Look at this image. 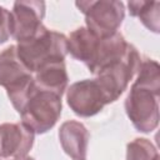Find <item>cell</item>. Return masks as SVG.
<instances>
[{
	"label": "cell",
	"mask_w": 160,
	"mask_h": 160,
	"mask_svg": "<svg viewBox=\"0 0 160 160\" xmlns=\"http://www.w3.org/2000/svg\"><path fill=\"white\" fill-rule=\"evenodd\" d=\"M126 160H159V152L150 140L138 138L128 144Z\"/></svg>",
	"instance_id": "15"
},
{
	"label": "cell",
	"mask_w": 160,
	"mask_h": 160,
	"mask_svg": "<svg viewBox=\"0 0 160 160\" xmlns=\"http://www.w3.org/2000/svg\"><path fill=\"white\" fill-rule=\"evenodd\" d=\"M10 160H35V159L26 155V156H22V158H12V159H10Z\"/></svg>",
	"instance_id": "17"
},
{
	"label": "cell",
	"mask_w": 160,
	"mask_h": 160,
	"mask_svg": "<svg viewBox=\"0 0 160 160\" xmlns=\"http://www.w3.org/2000/svg\"><path fill=\"white\" fill-rule=\"evenodd\" d=\"M59 140L65 154L72 160H86L90 134L82 122L76 120L62 122L59 129Z\"/></svg>",
	"instance_id": "10"
},
{
	"label": "cell",
	"mask_w": 160,
	"mask_h": 160,
	"mask_svg": "<svg viewBox=\"0 0 160 160\" xmlns=\"http://www.w3.org/2000/svg\"><path fill=\"white\" fill-rule=\"evenodd\" d=\"M75 5L85 15L86 29L96 38L116 34L125 16L124 4L116 0L76 1Z\"/></svg>",
	"instance_id": "5"
},
{
	"label": "cell",
	"mask_w": 160,
	"mask_h": 160,
	"mask_svg": "<svg viewBox=\"0 0 160 160\" xmlns=\"http://www.w3.org/2000/svg\"><path fill=\"white\" fill-rule=\"evenodd\" d=\"M98 40L99 38L92 35L86 28H78L68 38V52L89 68L96 50Z\"/></svg>",
	"instance_id": "13"
},
{
	"label": "cell",
	"mask_w": 160,
	"mask_h": 160,
	"mask_svg": "<svg viewBox=\"0 0 160 160\" xmlns=\"http://www.w3.org/2000/svg\"><path fill=\"white\" fill-rule=\"evenodd\" d=\"M35 132L21 122H4L0 125V158H22L31 150Z\"/></svg>",
	"instance_id": "9"
},
{
	"label": "cell",
	"mask_w": 160,
	"mask_h": 160,
	"mask_svg": "<svg viewBox=\"0 0 160 160\" xmlns=\"http://www.w3.org/2000/svg\"><path fill=\"white\" fill-rule=\"evenodd\" d=\"M128 45L129 42H126L120 32H116L108 38H99L92 61L88 68L89 71L95 75L102 68L110 65L111 62L121 60L126 54Z\"/></svg>",
	"instance_id": "11"
},
{
	"label": "cell",
	"mask_w": 160,
	"mask_h": 160,
	"mask_svg": "<svg viewBox=\"0 0 160 160\" xmlns=\"http://www.w3.org/2000/svg\"><path fill=\"white\" fill-rule=\"evenodd\" d=\"M129 12L138 18L149 30L158 34L160 29V2L159 1H129Z\"/></svg>",
	"instance_id": "14"
},
{
	"label": "cell",
	"mask_w": 160,
	"mask_h": 160,
	"mask_svg": "<svg viewBox=\"0 0 160 160\" xmlns=\"http://www.w3.org/2000/svg\"><path fill=\"white\" fill-rule=\"evenodd\" d=\"M0 85L6 89L12 106L20 114L36 85L32 72L18 56L16 45L8 46L0 54Z\"/></svg>",
	"instance_id": "2"
},
{
	"label": "cell",
	"mask_w": 160,
	"mask_h": 160,
	"mask_svg": "<svg viewBox=\"0 0 160 160\" xmlns=\"http://www.w3.org/2000/svg\"><path fill=\"white\" fill-rule=\"evenodd\" d=\"M45 16V2L38 0H20L15 1L10 11V35L18 41L22 42L35 36L44 26L42 19Z\"/></svg>",
	"instance_id": "7"
},
{
	"label": "cell",
	"mask_w": 160,
	"mask_h": 160,
	"mask_svg": "<svg viewBox=\"0 0 160 160\" xmlns=\"http://www.w3.org/2000/svg\"><path fill=\"white\" fill-rule=\"evenodd\" d=\"M16 51L24 65L31 72H35L48 61L65 59L68 55V38L61 32L42 26L31 39L18 42Z\"/></svg>",
	"instance_id": "3"
},
{
	"label": "cell",
	"mask_w": 160,
	"mask_h": 160,
	"mask_svg": "<svg viewBox=\"0 0 160 160\" xmlns=\"http://www.w3.org/2000/svg\"><path fill=\"white\" fill-rule=\"evenodd\" d=\"M61 96L35 88L20 111L22 122L35 134H45L61 115Z\"/></svg>",
	"instance_id": "4"
},
{
	"label": "cell",
	"mask_w": 160,
	"mask_h": 160,
	"mask_svg": "<svg viewBox=\"0 0 160 160\" xmlns=\"http://www.w3.org/2000/svg\"><path fill=\"white\" fill-rule=\"evenodd\" d=\"M66 101L70 109L81 118L96 115L108 104L96 79H84L71 84L66 89Z\"/></svg>",
	"instance_id": "8"
},
{
	"label": "cell",
	"mask_w": 160,
	"mask_h": 160,
	"mask_svg": "<svg viewBox=\"0 0 160 160\" xmlns=\"http://www.w3.org/2000/svg\"><path fill=\"white\" fill-rule=\"evenodd\" d=\"M141 64V56L136 48L131 44L128 45L125 56L121 60L111 62L95 74V79L101 86L108 104L114 102L126 90L129 82L136 75Z\"/></svg>",
	"instance_id": "6"
},
{
	"label": "cell",
	"mask_w": 160,
	"mask_h": 160,
	"mask_svg": "<svg viewBox=\"0 0 160 160\" xmlns=\"http://www.w3.org/2000/svg\"><path fill=\"white\" fill-rule=\"evenodd\" d=\"M160 70L145 64L138 74L125 100V111L134 128L140 132H151L159 124Z\"/></svg>",
	"instance_id": "1"
},
{
	"label": "cell",
	"mask_w": 160,
	"mask_h": 160,
	"mask_svg": "<svg viewBox=\"0 0 160 160\" xmlns=\"http://www.w3.org/2000/svg\"><path fill=\"white\" fill-rule=\"evenodd\" d=\"M9 22H10V11L0 6V44L8 41V39L10 38Z\"/></svg>",
	"instance_id": "16"
},
{
	"label": "cell",
	"mask_w": 160,
	"mask_h": 160,
	"mask_svg": "<svg viewBox=\"0 0 160 160\" xmlns=\"http://www.w3.org/2000/svg\"><path fill=\"white\" fill-rule=\"evenodd\" d=\"M34 74L35 85L41 90H46L62 96L68 89L69 76L64 60L48 61L42 64Z\"/></svg>",
	"instance_id": "12"
},
{
	"label": "cell",
	"mask_w": 160,
	"mask_h": 160,
	"mask_svg": "<svg viewBox=\"0 0 160 160\" xmlns=\"http://www.w3.org/2000/svg\"><path fill=\"white\" fill-rule=\"evenodd\" d=\"M0 160H1V158H0Z\"/></svg>",
	"instance_id": "18"
}]
</instances>
